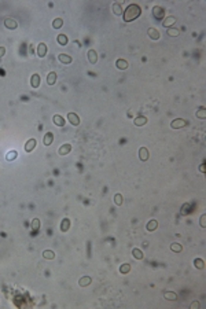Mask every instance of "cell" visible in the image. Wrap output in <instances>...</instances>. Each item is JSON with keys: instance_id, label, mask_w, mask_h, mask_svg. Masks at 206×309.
Wrapping results in <instances>:
<instances>
[{"instance_id": "obj_37", "label": "cell", "mask_w": 206, "mask_h": 309, "mask_svg": "<svg viewBox=\"0 0 206 309\" xmlns=\"http://www.w3.org/2000/svg\"><path fill=\"white\" fill-rule=\"evenodd\" d=\"M201 227H203V228L206 227V216L205 214H202L201 216Z\"/></svg>"}, {"instance_id": "obj_28", "label": "cell", "mask_w": 206, "mask_h": 309, "mask_svg": "<svg viewBox=\"0 0 206 309\" xmlns=\"http://www.w3.org/2000/svg\"><path fill=\"white\" fill-rule=\"evenodd\" d=\"M170 250H172V251H176V253H180L181 250H183V246H181L180 243H172V245H170Z\"/></svg>"}, {"instance_id": "obj_30", "label": "cell", "mask_w": 206, "mask_h": 309, "mask_svg": "<svg viewBox=\"0 0 206 309\" xmlns=\"http://www.w3.org/2000/svg\"><path fill=\"white\" fill-rule=\"evenodd\" d=\"M194 265H195V268H198V269H202V268L205 267V263H203V260H201V258H195L194 260Z\"/></svg>"}, {"instance_id": "obj_36", "label": "cell", "mask_w": 206, "mask_h": 309, "mask_svg": "<svg viewBox=\"0 0 206 309\" xmlns=\"http://www.w3.org/2000/svg\"><path fill=\"white\" fill-rule=\"evenodd\" d=\"M17 158V151H10L9 154H7V159L9 161H13V159H15Z\"/></svg>"}, {"instance_id": "obj_35", "label": "cell", "mask_w": 206, "mask_h": 309, "mask_svg": "<svg viewBox=\"0 0 206 309\" xmlns=\"http://www.w3.org/2000/svg\"><path fill=\"white\" fill-rule=\"evenodd\" d=\"M38 227H40V221H38V219H34L32 223V229L36 232V231H38Z\"/></svg>"}, {"instance_id": "obj_33", "label": "cell", "mask_w": 206, "mask_h": 309, "mask_svg": "<svg viewBox=\"0 0 206 309\" xmlns=\"http://www.w3.org/2000/svg\"><path fill=\"white\" fill-rule=\"evenodd\" d=\"M129 271H130V265H129V264H122L121 268H120V272H121V273H128Z\"/></svg>"}, {"instance_id": "obj_5", "label": "cell", "mask_w": 206, "mask_h": 309, "mask_svg": "<svg viewBox=\"0 0 206 309\" xmlns=\"http://www.w3.org/2000/svg\"><path fill=\"white\" fill-rule=\"evenodd\" d=\"M52 142H54V135H52V132H47L46 135H44V137H43V143H44V146H51Z\"/></svg>"}, {"instance_id": "obj_16", "label": "cell", "mask_w": 206, "mask_h": 309, "mask_svg": "<svg viewBox=\"0 0 206 309\" xmlns=\"http://www.w3.org/2000/svg\"><path fill=\"white\" fill-rule=\"evenodd\" d=\"M139 158L142 161H147L148 159V150L146 147H142L139 150Z\"/></svg>"}, {"instance_id": "obj_20", "label": "cell", "mask_w": 206, "mask_h": 309, "mask_svg": "<svg viewBox=\"0 0 206 309\" xmlns=\"http://www.w3.org/2000/svg\"><path fill=\"white\" fill-rule=\"evenodd\" d=\"M157 227H158V221L157 220H150L147 223V225H146V228H147V231H154V229H157Z\"/></svg>"}, {"instance_id": "obj_14", "label": "cell", "mask_w": 206, "mask_h": 309, "mask_svg": "<svg viewBox=\"0 0 206 309\" xmlns=\"http://www.w3.org/2000/svg\"><path fill=\"white\" fill-rule=\"evenodd\" d=\"M146 124H147V118H146L144 115H139V117L135 118V125H136V127H143V125H146Z\"/></svg>"}, {"instance_id": "obj_3", "label": "cell", "mask_w": 206, "mask_h": 309, "mask_svg": "<svg viewBox=\"0 0 206 309\" xmlns=\"http://www.w3.org/2000/svg\"><path fill=\"white\" fill-rule=\"evenodd\" d=\"M153 14H154V17L157 18V19H162L165 15V10L162 9V7H160V6H155L154 9H153Z\"/></svg>"}, {"instance_id": "obj_2", "label": "cell", "mask_w": 206, "mask_h": 309, "mask_svg": "<svg viewBox=\"0 0 206 309\" xmlns=\"http://www.w3.org/2000/svg\"><path fill=\"white\" fill-rule=\"evenodd\" d=\"M187 124H188V121H185V120L176 118V120H173L172 122H170V127H172L173 129H180V128L187 127Z\"/></svg>"}, {"instance_id": "obj_9", "label": "cell", "mask_w": 206, "mask_h": 309, "mask_svg": "<svg viewBox=\"0 0 206 309\" xmlns=\"http://www.w3.org/2000/svg\"><path fill=\"white\" fill-rule=\"evenodd\" d=\"M70 150H72V144H69V143H66V144H63V146H61L59 147V155H66V154H69L70 152Z\"/></svg>"}, {"instance_id": "obj_21", "label": "cell", "mask_w": 206, "mask_h": 309, "mask_svg": "<svg viewBox=\"0 0 206 309\" xmlns=\"http://www.w3.org/2000/svg\"><path fill=\"white\" fill-rule=\"evenodd\" d=\"M56 40H58V43H59V44H61V46H66V44H67V41H69V38H67V36H66V34H63V33L58 34V37H56Z\"/></svg>"}, {"instance_id": "obj_10", "label": "cell", "mask_w": 206, "mask_h": 309, "mask_svg": "<svg viewBox=\"0 0 206 309\" xmlns=\"http://www.w3.org/2000/svg\"><path fill=\"white\" fill-rule=\"evenodd\" d=\"M87 56H88V61L91 62V63H96L98 62V54H96V51L95 50H89Z\"/></svg>"}, {"instance_id": "obj_34", "label": "cell", "mask_w": 206, "mask_h": 309, "mask_svg": "<svg viewBox=\"0 0 206 309\" xmlns=\"http://www.w3.org/2000/svg\"><path fill=\"white\" fill-rule=\"evenodd\" d=\"M63 25V21L61 19V18H56V19H54V22H52V26H54L55 29H58V28H61V26Z\"/></svg>"}, {"instance_id": "obj_17", "label": "cell", "mask_w": 206, "mask_h": 309, "mask_svg": "<svg viewBox=\"0 0 206 309\" xmlns=\"http://www.w3.org/2000/svg\"><path fill=\"white\" fill-rule=\"evenodd\" d=\"M30 84H32L33 88H38V85H40V76L38 74H33L32 78H30Z\"/></svg>"}, {"instance_id": "obj_22", "label": "cell", "mask_w": 206, "mask_h": 309, "mask_svg": "<svg viewBox=\"0 0 206 309\" xmlns=\"http://www.w3.org/2000/svg\"><path fill=\"white\" fill-rule=\"evenodd\" d=\"M89 283H91V278H89V276H83V278L78 280V284H80L81 287H85V286H88Z\"/></svg>"}, {"instance_id": "obj_6", "label": "cell", "mask_w": 206, "mask_h": 309, "mask_svg": "<svg viewBox=\"0 0 206 309\" xmlns=\"http://www.w3.org/2000/svg\"><path fill=\"white\" fill-rule=\"evenodd\" d=\"M47 54V44L46 43H40L37 47V55L40 56V58H44Z\"/></svg>"}, {"instance_id": "obj_13", "label": "cell", "mask_w": 206, "mask_h": 309, "mask_svg": "<svg viewBox=\"0 0 206 309\" xmlns=\"http://www.w3.org/2000/svg\"><path fill=\"white\" fill-rule=\"evenodd\" d=\"M52 121H54V124L55 125H58V127H63V125H65V118L59 114H55L54 117H52Z\"/></svg>"}, {"instance_id": "obj_4", "label": "cell", "mask_w": 206, "mask_h": 309, "mask_svg": "<svg viewBox=\"0 0 206 309\" xmlns=\"http://www.w3.org/2000/svg\"><path fill=\"white\" fill-rule=\"evenodd\" d=\"M67 120H69V122L72 124V125H74V127H77V125L80 124V118H78V115L74 114V113H69V114H67Z\"/></svg>"}, {"instance_id": "obj_31", "label": "cell", "mask_w": 206, "mask_h": 309, "mask_svg": "<svg viewBox=\"0 0 206 309\" xmlns=\"http://www.w3.org/2000/svg\"><path fill=\"white\" fill-rule=\"evenodd\" d=\"M197 117H198V118H205V117H206V110H205V107H199V109H198V111H197Z\"/></svg>"}, {"instance_id": "obj_29", "label": "cell", "mask_w": 206, "mask_h": 309, "mask_svg": "<svg viewBox=\"0 0 206 309\" xmlns=\"http://www.w3.org/2000/svg\"><path fill=\"white\" fill-rule=\"evenodd\" d=\"M166 33H168L170 37H176V36H179V30H177L176 28H168Z\"/></svg>"}, {"instance_id": "obj_27", "label": "cell", "mask_w": 206, "mask_h": 309, "mask_svg": "<svg viewBox=\"0 0 206 309\" xmlns=\"http://www.w3.org/2000/svg\"><path fill=\"white\" fill-rule=\"evenodd\" d=\"M69 227H70V221H69V219H63V220H62V224H61V229H62L63 232H65V231H67V229H69Z\"/></svg>"}, {"instance_id": "obj_12", "label": "cell", "mask_w": 206, "mask_h": 309, "mask_svg": "<svg viewBox=\"0 0 206 309\" xmlns=\"http://www.w3.org/2000/svg\"><path fill=\"white\" fill-rule=\"evenodd\" d=\"M56 78H58V76H56V73H55V72L48 73V76H47V84H48V85H54L55 83H56Z\"/></svg>"}, {"instance_id": "obj_18", "label": "cell", "mask_w": 206, "mask_h": 309, "mask_svg": "<svg viewBox=\"0 0 206 309\" xmlns=\"http://www.w3.org/2000/svg\"><path fill=\"white\" fill-rule=\"evenodd\" d=\"M115 66H117L120 70H125V69H128V62H126L125 59H117Z\"/></svg>"}, {"instance_id": "obj_39", "label": "cell", "mask_w": 206, "mask_h": 309, "mask_svg": "<svg viewBox=\"0 0 206 309\" xmlns=\"http://www.w3.org/2000/svg\"><path fill=\"white\" fill-rule=\"evenodd\" d=\"M4 54H6V48L4 47H0V58L4 56Z\"/></svg>"}, {"instance_id": "obj_8", "label": "cell", "mask_w": 206, "mask_h": 309, "mask_svg": "<svg viewBox=\"0 0 206 309\" xmlns=\"http://www.w3.org/2000/svg\"><path fill=\"white\" fill-rule=\"evenodd\" d=\"M4 25H6V28H9V29H17L18 23H17L15 19H13V18H6V19H4Z\"/></svg>"}, {"instance_id": "obj_1", "label": "cell", "mask_w": 206, "mask_h": 309, "mask_svg": "<svg viewBox=\"0 0 206 309\" xmlns=\"http://www.w3.org/2000/svg\"><path fill=\"white\" fill-rule=\"evenodd\" d=\"M122 14H124V21L130 22V21H133V19H136L138 17H140L142 9H140V6H138V4H129L128 6V9L125 10V13H122Z\"/></svg>"}, {"instance_id": "obj_24", "label": "cell", "mask_w": 206, "mask_h": 309, "mask_svg": "<svg viewBox=\"0 0 206 309\" xmlns=\"http://www.w3.org/2000/svg\"><path fill=\"white\" fill-rule=\"evenodd\" d=\"M132 254H133V257L136 260H143V257H144L143 251L139 250V249H133V250H132Z\"/></svg>"}, {"instance_id": "obj_19", "label": "cell", "mask_w": 206, "mask_h": 309, "mask_svg": "<svg viewBox=\"0 0 206 309\" xmlns=\"http://www.w3.org/2000/svg\"><path fill=\"white\" fill-rule=\"evenodd\" d=\"M58 58L62 63H72V56L67 55V54H59Z\"/></svg>"}, {"instance_id": "obj_25", "label": "cell", "mask_w": 206, "mask_h": 309, "mask_svg": "<svg viewBox=\"0 0 206 309\" xmlns=\"http://www.w3.org/2000/svg\"><path fill=\"white\" fill-rule=\"evenodd\" d=\"M43 257L47 260H54L55 258V253L52 251V250H44V253H43Z\"/></svg>"}, {"instance_id": "obj_7", "label": "cell", "mask_w": 206, "mask_h": 309, "mask_svg": "<svg viewBox=\"0 0 206 309\" xmlns=\"http://www.w3.org/2000/svg\"><path fill=\"white\" fill-rule=\"evenodd\" d=\"M173 23H176V18L173 17V15H169V17H166L164 21H162V25H164V28H170Z\"/></svg>"}, {"instance_id": "obj_38", "label": "cell", "mask_w": 206, "mask_h": 309, "mask_svg": "<svg viewBox=\"0 0 206 309\" xmlns=\"http://www.w3.org/2000/svg\"><path fill=\"white\" fill-rule=\"evenodd\" d=\"M199 306H201V305H199V302H198V301H195V302H192V304H191V309H197V308H199Z\"/></svg>"}, {"instance_id": "obj_23", "label": "cell", "mask_w": 206, "mask_h": 309, "mask_svg": "<svg viewBox=\"0 0 206 309\" xmlns=\"http://www.w3.org/2000/svg\"><path fill=\"white\" fill-rule=\"evenodd\" d=\"M164 297H165V298H166L168 301H175V300H177V294H176V293H173V291H165Z\"/></svg>"}, {"instance_id": "obj_15", "label": "cell", "mask_w": 206, "mask_h": 309, "mask_svg": "<svg viewBox=\"0 0 206 309\" xmlns=\"http://www.w3.org/2000/svg\"><path fill=\"white\" fill-rule=\"evenodd\" d=\"M148 36H150V38H153V40H158L160 38V32L157 29H154V28H148L147 30Z\"/></svg>"}, {"instance_id": "obj_40", "label": "cell", "mask_w": 206, "mask_h": 309, "mask_svg": "<svg viewBox=\"0 0 206 309\" xmlns=\"http://www.w3.org/2000/svg\"><path fill=\"white\" fill-rule=\"evenodd\" d=\"M199 169H201V172H205V164H202V165H201V168H199Z\"/></svg>"}, {"instance_id": "obj_32", "label": "cell", "mask_w": 206, "mask_h": 309, "mask_svg": "<svg viewBox=\"0 0 206 309\" xmlns=\"http://www.w3.org/2000/svg\"><path fill=\"white\" fill-rule=\"evenodd\" d=\"M114 202H115V205H122V202H124V198H122L121 194H115V197H114Z\"/></svg>"}, {"instance_id": "obj_26", "label": "cell", "mask_w": 206, "mask_h": 309, "mask_svg": "<svg viewBox=\"0 0 206 309\" xmlns=\"http://www.w3.org/2000/svg\"><path fill=\"white\" fill-rule=\"evenodd\" d=\"M113 11H114V14H115V15H121V14H122V7H121V4H120V3H114V4H113Z\"/></svg>"}, {"instance_id": "obj_11", "label": "cell", "mask_w": 206, "mask_h": 309, "mask_svg": "<svg viewBox=\"0 0 206 309\" xmlns=\"http://www.w3.org/2000/svg\"><path fill=\"white\" fill-rule=\"evenodd\" d=\"M36 147V139H29L25 144V151L26 152H30L33 151V148Z\"/></svg>"}]
</instances>
